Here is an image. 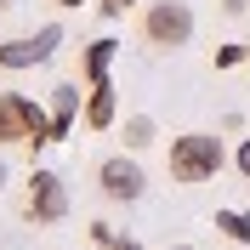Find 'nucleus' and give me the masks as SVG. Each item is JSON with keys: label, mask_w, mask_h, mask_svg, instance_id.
<instances>
[{"label": "nucleus", "mask_w": 250, "mask_h": 250, "mask_svg": "<svg viewBox=\"0 0 250 250\" xmlns=\"http://www.w3.org/2000/svg\"><path fill=\"white\" fill-rule=\"evenodd\" d=\"M12 142L40 154L51 142V114L40 103H29L23 91H0V148H12Z\"/></svg>", "instance_id": "obj_1"}, {"label": "nucleus", "mask_w": 250, "mask_h": 250, "mask_svg": "<svg viewBox=\"0 0 250 250\" xmlns=\"http://www.w3.org/2000/svg\"><path fill=\"white\" fill-rule=\"evenodd\" d=\"M222 142L210 137V131H188V137L171 142V182L193 188V182H210V176L222 171Z\"/></svg>", "instance_id": "obj_2"}, {"label": "nucleus", "mask_w": 250, "mask_h": 250, "mask_svg": "<svg viewBox=\"0 0 250 250\" xmlns=\"http://www.w3.org/2000/svg\"><path fill=\"white\" fill-rule=\"evenodd\" d=\"M142 40L159 51H176L193 40V6L188 0H148L142 6Z\"/></svg>", "instance_id": "obj_3"}, {"label": "nucleus", "mask_w": 250, "mask_h": 250, "mask_svg": "<svg viewBox=\"0 0 250 250\" xmlns=\"http://www.w3.org/2000/svg\"><path fill=\"white\" fill-rule=\"evenodd\" d=\"M23 216H29L34 228H57V222L68 216V188H62L57 171H34L29 176V205H23Z\"/></svg>", "instance_id": "obj_4"}, {"label": "nucleus", "mask_w": 250, "mask_h": 250, "mask_svg": "<svg viewBox=\"0 0 250 250\" xmlns=\"http://www.w3.org/2000/svg\"><path fill=\"white\" fill-rule=\"evenodd\" d=\"M97 188H103V199H114V205H137L142 193H148V176H142V165L131 154H114V159L97 165Z\"/></svg>", "instance_id": "obj_5"}, {"label": "nucleus", "mask_w": 250, "mask_h": 250, "mask_svg": "<svg viewBox=\"0 0 250 250\" xmlns=\"http://www.w3.org/2000/svg\"><path fill=\"white\" fill-rule=\"evenodd\" d=\"M62 46V23H46V29H34L29 40H0V68H40L51 62V51Z\"/></svg>", "instance_id": "obj_6"}, {"label": "nucleus", "mask_w": 250, "mask_h": 250, "mask_svg": "<svg viewBox=\"0 0 250 250\" xmlns=\"http://www.w3.org/2000/svg\"><path fill=\"white\" fill-rule=\"evenodd\" d=\"M46 114H51V142L68 137V131H74V120H80V85H57Z\"/></svg>", "instance_id": "obj_7"}, {"label": "nucleus", "mask_w": 250, "mask_h": 250, "mask_svg": "<svg viewBox=\"0 0 250 250\" xmlns=\"http://www.w3.org/2000/svg\"><path fill=\"white\" fill-rule=\"evenodd\" d=\"M114 51H120V40H108V34L85 46V62H80V68H85V80H91V85H103V80H108V68H114Z\"/></svg>", "instance_id": "obj_8"}, {"label": "nucleus", "mask_w": 250, "mask_h": 250, "mask_svg": "<svg viewBox=\"0 0 250 250\" xmlns=\"http://www.w3.org/2000/svg\"><path fill=\"white\" fill-rule=\"evenodd\" d=\"M85 125H91V131H108L114 125V85L108 80L91 85V97H85Z\"/></svg>", "instance_id": "obj_9"}, {"label": "nucleus", "mask_w": 250, "mask_h": 250, "mask_svg": "<svg viewBox=\"0 0 250 250\" xmlns=\"http://www.w3.org/2000/svg\"><path fill=\"white\" fill-rule=\"evenodd\" d=\"M120 137H125V148H131V154H142V148H148L159 131H154V120H148V114H131V120L120 125Z\"/></svg>", "instance_id": "obj_10"}, {"label": "nucleus", "mask_w": 250, "mask_h": 250, "mask_svg": "<svg viewBox=\"0 0 250 250\" xmlns=\"http://www.w3.org/2000/svg\"><path fill=\"white\" fill-rule=\"evenodd\" d=\"M216 228H222L228 239L245 245V239H250V210H216Z\"/></svg>", "instance_id": "obj_11"}, {"label": "nucleus", "mask_w": 250, "mask_h": 250, "mask_svg": "<svg viewBox=\"0 0 250 250\" xmlns=\"http://www.w3.org/2000/svg\"><path fill=\"white\" fill-rule=\"evenodd\" d=\"M233 62H245V46H222L216 51V68H233Z\"/></svg>", "instance_id": "obj_12"}, {"label": "nucleus", "mask_w": 250, "mask_h": 250, "mask_svg": "<svg viewBox=\"0 0 250 250\" xmlns=\"http://www.w3.org/2000/svg\"><path fill=\"white\" fill-rule=\"evenodd\" d=\"M239 171H245V182H250V137L239 142Z\"/></svg>", "instance_id": "obj_13"}, {"label": "nucleus", "mask_w": 250, "mask_h": 250, "mask_svg": "<svg viewBox=\"0 0 250 250\" xmlns=\"http://www.w3.org/2000/svg\"><path fill=\"white\" fill-rule=\"evenodd\" d=\"M245 6H250V0H222V12H228V17H245Z\"/></svg>", "instance_id": "obj_14"}, {"label": "nucleus", "mask_w": 250, "mask_h": 250, "mask_svg": "<svg viewBox=\"0 0 250 250\" xmlns=\"http://www.w3.org/2000/svg\"><path fill=\"white\" fill-rule=\"evenodd\" d=\"M108 250H137V239H114V245Z\"/></svg>", "instance_id": "obj_15"}, {"label": "nucleus", "mask_w": 250, "mask_h": 250, "mask_svg": "<svg viewBox=\"0 0 250 250\" xmlns=\"http://www.w3.org/2000/svg\"><path fill=\"white\" fill-rule=\"evenodd\" d=\"M0 193H6V159H0Z\"/></svg>", "instance_id": "obj_16"}, {"label": "nucleus", "mask_w": 250, "mask_h": 250, "mask_svg": "<svg viewBox=\"0 0 250 250\" xmlns=\"http://www.w3.org/2000/svg\"><path fill=\"white\" fill-rule=\"evenodd\" d=\"M57 6H85V0H57Z\"/></svg>", "instance_id": "obj_17"}, {"label": "nucleus", "mask_w": 250, "mask_h": 250, "mask_svg": "<svg viewBox=\"0 0 250 250\" xmlns=\"http://www.w3.org/2000/svg\"><path fill=\"white\" fill-rule=\"evenodd\" d=\"M245 62H250V40H245Z\"/></svg>", "instance_id": "obj_18"}, {"label": "nucleus", "mask_w": 250, "mask_h": 250, "mask_svg": "<svg viewBox=\"0 0 250 250\" xmlns=\"http://www.w3.org/2000/svg\"><path fill=\"white\" fill-rule=\"evenodd\" d=\"M171 250H193V245H171Z\"/></svg>", "instance_id": "obj_19"}, {"label": "nucleus", "mask_w": 250, "mask_h": 250, "mask_svg": "<svg viewBox=\"0 0 250 250\" xmlns=\"http://www.w3.org/2000/svg\"><path fill=\"white\" fill-rule=\"evenodd\" d=\"M6 6H12V0H0V12H6Z\"/></svg>", "instance_id": "obj_20"}, {"label": "nucleus", "mask_w": 250, "mask_h": 250, "mask_svg": "<svg viewBox=\"0 0 250 250\" xmlns=\"http://www.w3.org/2000/svg\"><path fill=\"white\" fill-rule=\"evenodd\" d=\"M120 6H131V0H120Z\"/></svg>", "instance_id": "obj_21"}]
</instances>
